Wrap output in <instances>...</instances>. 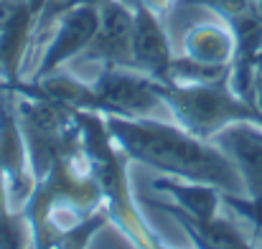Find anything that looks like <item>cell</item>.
<instances>
[{
	"label": "cell",
	"mask_w": 262,
	"mask_h": 249,
	"mask_svg": "<svg viewBox=\"0 0 262 249\" xmlns=\"http://www.w3.org/2000/svg\"><path fill=\"white\" fill-rule=\"evenodd\" d=\"M138 51L143 56V61L148 64H163L166 61V46L161 33L153 28L150 20H140V33H138Z\"/></svg>",
	"instance_id": "cell-1"
},
{
	"label": "cell",
	"mask_w": 262,
	"mask_h": 249,
	"mask_svg": "<svg viewBox=\"0 0 262 249\" xmlns=\"http://www.w3.org/2000/svg\"><path fill=\"white\" fill-rule=\"evenodd\" d=\"M257 15L262 18V0H257Z\"/></svg>",
	"instance_id": "cell-2"
}]
</instances>
